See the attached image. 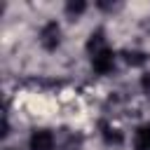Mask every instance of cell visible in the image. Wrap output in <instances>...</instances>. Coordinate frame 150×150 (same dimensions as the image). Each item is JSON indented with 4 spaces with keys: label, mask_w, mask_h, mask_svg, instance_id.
Instances as JSON below:
<instances>
[{
    "label": "cell",
    "mask_w": 150,
    "mask_h": 150,
    "mask_svg": "<svg viewBox=\"0 0 150 150\" xmlns=\"http://www.w3.org/2000/svg\"><path fill=\"white\" fill-rule=\"evenodd\" d=\"M28 145H30V150H54V134L47 129H38V131H33Z\"/></svg>",
    "instance_id": "3957f363"
},
{
    "label": "cell",
    "mask_w": 150,
    "mask_h": 150,
    "mask_svg": "<svg viewBox=\"0 0 150 150\" xmlns=\"http://www.w3.org/2000/svg\"><path fill=\"white\" fill-rule=\"evenodd\" d=\"M101 136H103V141L108 145H122V141H124L122 131L115 129V127H110L108 122H101Z\"/></svg>",
    "instance_id": "277c9868"
},
{
    "label": "cell",
    "mask_w": 150,
    "mask_h": 150,
    "mask_svg": "<svg viewBox=\"0 0 150 150\" xmlns=\"http://www.w3.org/2000/svg\"><path fill=\"white\" fill-rule=\"evenodd\" d=\"M101 49H105V38H103V30H96V33L89 35L87 52H89V54H96V52H101Z\"/></svg>",
    "instance_id": "8992f818"
},
{
    "label": "cell",
    "mask_w": 150,
    "mask_h": 150,
    "mask_svg": "<svg viewBox=\"0 0 150 150\" xmlns=\"http://www.w3.org/2000/svg\"><path fill=\"white\" fill-rule=\"evenodd\" d=\"M84 9H87V2H82V0H70V2H66V14H68V16H80Z\"/></svg>",
    "instance_id": "ba28073f"
},
{
    "label": "cell",
    "mask_w": 150,
    "mask_h": 150,
    "mask_svg": "<svg viewBox=\"0 0 150 150\" xmlns=\"http://www.w3.org/2000/svg\"><path fill=\"white\" fill-rule=\"evenodd\" d=\"M122 59H124L129 66H134V68H138V66H143V63L148 61V56H145L143 52H134V49H124V52H122Z\"/></svg>",
    "instance_id": "52a82bcc"
},
{
    "label": "cell",
    "mask_w": 150,
    "mask_h": 150,
    "mask_svg": "<svg viewBox=\"0 0 150 150\" xmlns=\"http://www.w3.org/2000/svg\"><path fill=\"white\" fill-rule=\"evenodd\" d=\"M134 148L136 150H150V124L138 127L134 136Z\"/></svg>",
    "instance_id": "5b68a950"
},
{
    "label": "cell",
    "mask_w": 150,
    "mask_h": 150,
    "mask_svg": "<svg viewBox=\"0 0 150 150\" xmlns=\"http://www.w3.org/2000/svg\"><path fill=\"white\" fill-rule=\"evenodd\" d=\"M91 66H94V70L96 73H101V75H105V73H110L112 68H115V54H112V49H101V52H96V54H91Z\"/></svg>",
    "instance_id": "7a4b0ae2"
},
{
    "label": "cell",
    "mask_w": 150,
    "mask_h": 150,
    "mask_svg": "<svg viewBox=\"0 0 150 150\" xmlns=\"http://www.w3.org/2000/svg\"><path fill=\"white\" fill-rule=\"evenodd\" d=\"M59 42H61V28H59V23H56V21L45 23L42 30H40V45L52 52V49L59 47Z\"/></svg>",
    "instance_id": "6da1fadb"
},
{
    "label": "cell",
    "mask_w": 150,
    "mask_h": 150,
    "mask_svg": "<svg viewBox=\"0 0 150 150\" xmlns=\"http://www.w3.org/2000/svg\"><path fill=\"white\" fill-rule=\"evenodd\" d=\"M141 87H143V91L150 96V75H143V77H141Z\"/></svg>",
    "instance_id": "9c48e42d"
}]
</instances>
